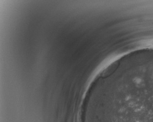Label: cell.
<instances>
[{
	"label": "cell",
	"instance_id": "cell-1",
	"mask_svg": "<svg viewBox=\"0 0 153 122\" xmlns=\"http://www.w3.org/2000/svg\"><path fill=\"white\" fill-rule=\"evenodd\" d=\"M132 120L133 122H153V111H137Z\"/></svg>",
	"mask_w": 153,
	"mask_h": 122
}]
</instances>
